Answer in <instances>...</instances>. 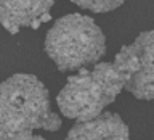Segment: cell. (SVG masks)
I'll return each instance as SVG.
<instances>
[{"label": "cell", "mask_w": 154, "mask_h": 140, "mask_svg": "<svg viewBox=\"0 0 154 140\" xmlns=\"http://www.w3.org/2000/svg\"><path fill=\"white\" fill-rule=\"evenodd\" d=\"M66 140H130V130L119 114L104 111L93 119L74 124Z\"/></svg>", "instance_id": "8992f818"}, {"label": "cell", "mask_w": 154, "mask_h": 140, "mask_svg": "<svg viewBox=\"0 0 154 140\" xmlns=\"http://www.w3.org/2000/svg\"><path fill=\"white\" fill-rule=\"evenodd\" d=\"M61 124L38 77L18 72L0 82V140H45L34 132H55Z\"/></svg>", "instance_id": "6da1fadb"}, {"label": "cell", "mask_w": 154, "mask_h": 140, "mask_svg": "<svg viewBox=\"0 0 154 140\" xmlns=\"http://www.w3.org/2000/svg\"><path fill=\"white\" fill-rule=\"evenodd\" d=\"M71 2L93 13H108L119 8L125 0H71Z\"/></svg>", "instance_id": "52a82bcc"}, {"label": "cell", "mask_w": 154, "mask_h": 140, "mask_svg": "<svg viewBox=\"0 0 154 140\" xmlns=\"http://www.w3.org/2000/svg\"><path fill=\"white\" fill-rule=\"evenodd\" d=\"M55 0H0V24L10 34H18L23 27H38L50 19Z\"/></svg>", "instance_id": "5b68a950"}, {"label": "cell", "mask_w": 154, "mask_h": 140, "mask_svg": "<svg viewBox=\"0 0 154 140\" xmlns=\"http://www.w3.org/2000/svg\"><path fill=\"white\" fill-rule=\"evenodd\" d=\"M114 65L124 76L125 90L138 100H154V29L124 45Z\"/></svg>", "instance_id": "277c9868"}, {"label": "cell", "mask_w": 154, "mask_h": 140, "mask_svg": "<svg viewBox=\"0 0 154 140\" xmlns=\"http://www.w3.org/2000/svg\"><path fill=\"white\" fill-rule=\"evenodd\" d=\"M124 89V76L114 63H95L69 76L56 97L58 108L66 118L77 122L93 119L116 100Z\"/></svg>", "instance_id": "7a4b0ae2"}, {"label": "cell", "mask_w": 154, "mask_h": 140, "mask_svg": "<svg viewBox=\"0 0 154 140\" xmlns=\"http://www.w3.org/2000/svg\"><path fill=\"white\" fill-rule=\"evenodd\" d=\"M45 52L61 72L98 63L106 53V37L90 16L71 13L53 23L45 36Z\"/></svg>", "instance_id": "3957f363"}]
</instances>
